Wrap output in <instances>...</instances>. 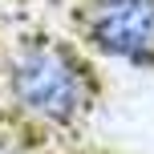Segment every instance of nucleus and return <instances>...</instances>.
Instances as JSON below:
<instances>
[{
  "label": "nucleus",
  "mask_w": 154,
  "mask_h": 154,
  "mask_svg": "<svg viewBox=\"0 0 154 154\" xmlns=\"http://www.w3.org/2000/svg\"><path fill=\"white\" fill-rule=\"evenodd\" d=\"M12 89L20 106H29L32 114L65 122L85 101V77L57 49H29L12 69Z\"/></svg>",
  "instance_id": "obj_1"
},
{
  "label": "nucleus",
  "mask_w": 154,
  "mask_h": 154,
  "mask_svg": "<svg viewBox=\"0 0 154 154\" xmlns=\"http://www.w3.org/2000/svg\"><path fill=\"white\" fill-rule=\"evenodd\" d=\"M89 37L101 53L122 61H154V0H97Z\"/></svg>",
  "instance_id": "obj_2"
}]
</instances>
